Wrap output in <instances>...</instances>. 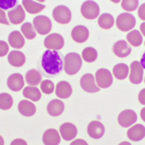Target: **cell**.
<instances>
[{"label":"cell","instance_id":"e0dca14e","mask_svg":"<svg viewBox=\"0 0 145 145\" xmlns=\"http://www.w3.org/2000/svg\"><path fill=\"white\" fill-rule=\"evenodd\" d=\"M127 135L132 141H140L145 137V127L141 124H137L129 129Z\"/></svg>","mask_w":145,"mask_h":145},{"label":"cell","instance_id":"8fae6325","mask_svg":"<svg viewBox=\"0 0 145 145\" xmlns=\"http://www.w3.org/2000/svg\"><path fill=\"white\" fill-rule=\"evenodd\" d=\"M80 87L88 93H96L100 91V88L96 84L95 76L92 74H85L81 76Z\"/></svg>","mask_w":145,"mask_h":145},{"label":"cell","instance_id":"83f0119b","mask_svg":"<svg viewBox=\"0 0 145 145\" xmlns=\"http://www.w3.org/2000/svg\"><path fill=\"white\" fill-rule=\"evenodd\" d=\"M129 71H130V69H129L128 65L124 64V63H119L113 67L112 72H113V76L117 79L123 80V79L127 78V76H129V72H130Z\"/></svg>","mask_w":145,"mask_h":145},{"label":"cell","instance_id":"ee69618b","mask_svg":"<svg viewBox=\"0 0 145 145\" xmlns=\"http://www.w3.org/2000/svg\"><path fill=\"white\" fill-rule=\"evenodd\" d=\"M144 111H145V108H142V110H141V117H142V120H145L144 119Z\"/></svg>","mask_w":145,"mask_h":145},{"label":"cell","instance_id":"8992f818","mask_svg":"<svg viewBox=\"0 0 145 145\" xmlns=\"http://www.w3.org/2000/svg\"><path fill=\"white\" fill-rule=\"evenodd\" d=\"M81 15L86 20H95L100 14L99 5L95 1H85L80 8Z\"/></svg>","mask_w":145,"mask_h":145},{"label":"cell","instance_id":"d6a6232c","mask_svg":"<svg viewBox=\"0 0 145 145\" xmlns=\"http://www.w3.org/2000/svg\"><path fill=\"white\" fill-rule=\"evenodd\" d=\"M14 100L11 95L8 93H1L0 94V108L2 110H8L13 106Z\"/></svg>","mask_w":145,"mask_h":145},{"label":"cell","instance_id":"3957f363","mask_svg":"<svg viewBox=\"0 0 145 145\" xmlns=\"http://www.w3.org/2000/svg\"><path fill=\"white\" fill-rule=\"evenodd\" d=\"M135 18L132 14L123 13L120 14L116 18V26L123 32L131 31L135 25Z\"/></svg>","mask_w":145,"mask_h":145},{"label":"cell","instance_id":"ac0fdd59","mask_svg":"<svg viewBox=\"0 0 145 145\" xmlns=\"http://www.w3.org/2000/svg\"><path fill=\"white\" fill-rule=\"evenodd\" d=\"M87 133L90 137L94 139H99L105 134V127L99 121H92L87 127Z\"/></svg>","mask_w":145,"mask_h":145},{"label":"cell","instance_id":"9a60e30c","mask_svg":"<svg viewBox=\"0 0 145 145\" xmlns=\"http://www.w3.org/2000/svg\"><path fill=\"white\" fill-rule=\"evenodd\" d=\"M132 52V48H131L130 45L124 40H120V41L116 42L113 46V53L117 57L125 58L131 54Z\"/></svg>","mask_w":145,"mask_h":145},{"label":"cell","instance_id":"603a6c76","mask_svg":"<svg viewBox=\"0 0 145 145\" xmlns=\"http://www.w3.org/2000/svg\"><path fill=\"white\" fill-rule=\"evenodd\" d=\"M9 45L16 50H20L25 44L24 36L18 31H13L8 37Z\"/></svg>","mask_w":145,"mask_h":145},{"label":"cell","instance_id":"ffe728a7","mask_svg":"<svg viewBox=\"0 0 145 145\" xmlns=\"http://www.w3.org/2000/svg\"><path fill=\"white\" fill-rule=\"evenodd\" d=\"M60 140V135L55 129H48L43 135V142L46 145H58Z\"/></svg>","mask_w":145,"mask_h":145},{"label":"cell","instance_id":"cb8c5ba5","mask_svg":"<svg viewBox=\"0 0 145 145\" xmlns=\"http://www.w3.org/2000/svg\"><path fill=\"white\" fill-rule=\"evenodd\" d=\"M26 57L20 50H12L8 55V62L14 67H22L25 64Z\"/></svg>","mask_w":145,"mask_h":145},{"label":"cell","instance_id":"b9f144b4","mask_svg":"<svg viewBox=\"0 0 145 145\" xmlns=\"http://www.w3.org/2000/svg\"><path fill=\"white\" fill-rule=\"evenodd\" d=\"M74 144H84L86 145L87 144V142H85L84 140H81V139H78V140H74V141H72L71 145H74Z\"/></svg>","mask_w":145,"mask_h":145},{"label":"cell","instance_id":"5bb4252c","mask_svg":"<svg viewBox=\"0 0 145 145\" xmlns=\"http://www.w3.org/2000/svg\"><path fill=\"white\" fill-rule=\"evenodd\" d=\"M72 38L74 42L79 44H82L84 42H86L89 37V31L88 28L83 26V25H78L74 26L72 30Z\"/></svg>","mask_w":145,"mask_h":145},{"label":"cell","instance_id":"2e32d148","mask_svg":"<svg viewBox=\"0 0 145 145\" xmlns=\"http://www.w3.org/2000/svg\"><path fill=\"white\" fill-rule=\"evenodd\" d=\"M7 85L9 89H11L14 92H18L22 90L24 86V79L20 74H13L8 78L7 80Z\"/></svg>","mask_w":145,"mask_h":145},{"label":"cell","instance_id":"d6986e66","mask_svg":"<svg viewBox=\"0 0 145 145\" xmlns=\"http://www.w3.org/2000/svg\"><path fill=\"white\" fill-rule=\"evenodd\" d=\"M72 88L68 81H60L55 87V94L60 99H68L72 95Z\"/></svg>","mask_w":145,"mask_h":145},{"label":"cell","instance_id":"7c38bea8","mask_svg":"<svg viewBox=\"0 0 145 145\" xmlns=\"http://www.w3.org/2000/svg\"><path fill=\"white\" fill-rule=\"evenodd\" d=\"M8 18L12 24H20L25 18V11L23 10V7L22 5H17L15 8L11 9L8 12Z\"/></svg>","mask_w":145,"mask_h":145},{"label":"cell","instance_id":"44dd1931","mask_svg":"<svg viewBox=\"0 0 145 145\" xmlns=\"http://www.w3.org/2000/svg\"><path fill=\"white\" fill-rule=\"evenodd\" d=\"M65 106L63 104L62 101L54 99L52 101H50L48 104V106H46V110H48V113L50 114V116H59L61 115L64 111Z\"/></svg>","mask_w":145,"mask_h":145},{"label":"cell","instance_id":"52a82bcc","mask_svg":"<svg viewBox=\"0 0 145 145\" xmlns=\"http://www.w3.org/2000/svg\"><path fill=\"white\" fill-rule=\"evenodd\" d=\"M33 25L37 33L40 35H46L50 34L52 24L51 20L46 16H38L33 20Z\"/></svg>","mask_w":145,"mask_h":145},{"label":"cell","instance_id":"8d00e7d4","mask_svg":"<svg viewBox=\"0 0 145 145\" xmlns=\"http://www.w3.org/2000/svg\"><path fill=\"white\" fill-rule=\"evenodd\" d=\"M9 51V46L7 45L6 42L0 41V57L5 56Z\"/></svg>","mask_w":145,"mask_h":145},{"label":"cell","instance_id":"60d3db41","mask_svg":"<svg viewBox=\"0 0 145 145\" xmlns=\"http://www.w3.org/2000/svg\"><path fill=\"white\" fill-rule=\"evenodd\" d=\"M15 144H24V145H26L27 142H25L24 140H22V139H15L13 142H12V145H15Z\"/></svg>","mask_w":145,"mask_h":145},{"label":"cell","instance_id":"f35d334b","mask_svg":"<svg viewBox=\"0 0 145 145\" xmlns=\"http://www.w3.org/2000/svg\"><path fill=\"white\" fill-rule=\"evenodd\" d=\"M144 9H145V5H144V4H142V5L139 7V10H138V16H139V18H140V20H145Z\"/></svg>","mask_w":145,"mask_h":145},{"label":"cell","instance_id":"ba28073f","mask_svg":"<svg viewBox=\"0 0 145 145\" xmlns=\"http://www.w3.org/2000/svg\"><path fill=\"white\" fill-rule=\"evenodd\" d=\"M64 38L60 34L53 33L50 34L44 41V46L46 48L50 50H61L64 46Z\"/></svg>","mask_w":145,"mask_h":145},{"label":"cell","instance_id":"74e56055","mask_svg":"<svg viewBox=\"0 0 145 145\" xmlns=\"http://www.w3.org/2000/svg\"><path fill=\"white\" fill-rule=\"evenodd\" d=\"M0 18H1V20H0V22H1L2 24H5V25L10 24V22L6 18L5 12H4L3 10H1V9H0Z\"/></svg>","mask_w":145,"mask_h":145},{"label":"cell","instance_id":"30bf717a","mask_svg":"<svg viewBox=\"0 0 145 145\" xmlns=\"http://www.w3.org/2000/svg\"><path fill=\"white\" fill-rule=\"evenodd\" d=\"M137 113L134 110H132V109L123 110L118 115V123L123 128L131 127V126L134 125L137 122Z\"/></svg>","mask_w":145,"mask_h":145},{"label":"cell","instance_id":"7bdbcfd3","mask_svg":"<svg viewBox=\"0 0 145 145\" xmlns=\"http://www.w3.org/2000/svg\"><path fill=\"white\" fill-rule=\"evenodd\" d=\"M144 26H145V24H144V22L143 23H142V24L141 25H140V29H141V31H142V37H143L144 36Z\"/></svg>","mask_w":145,"mask_h":145},{"label":"cell","instance_id":"e575fe53","mask_svg":"<svg viewBox=\"0 0 145 145\" xmlns=\"http://www.w3.org/2000/svg\"><path fill=\"white\" fill-rule=\"evenodd\" d=\"M41 90L44 94L50 95L54 91V84L51 80H48V79H46V80L42 81L41 83Z\"/></svg>","mask_w":145,"mask_h":145},{"label":"cell","instance_id":"4dcf8cb0","mask_svg":"<svg viewBox=\"0 0 145 145\" xmlns=\"http://www.w3.org/2000/svg\"><path fill=\"white\" fill-rule=\"evenodd\" d=\"M20 32H22V34L27 40H33L35 39V37L37 35L33 23H30V22L23 23L22 26H20Z\"/></svg>","mask_w":145,"mask_h":145},{"label":"cell","instance_id":"d590c367","mask_svg":"<svg viewBox=\"0 0 145 145\" xmlns=\"http://www.w3.org/2000/svg\"><path fill=\"white\" fill-rule=\"evenodd\" d=\"M17 3L18 1L17 0H12V1H10V0H8V1H5V0H2L1 2H0V7H1V10H4V9H10L12 8V7L14 6H17Z\"/></svg>","mask_w":145,"mask_h":145},{"label":"cell","instance_id":"5b68a950","mask_svg":"<svg viewBox=\"0 0 145 145\" xmlns=\"http://www.w3.org/2000/svg\"><path fill=\"white\" fill-rule=\"evenodd\" d=\"M52 18L60 24H68L72 20V13L68 7L59 5L55 7L52 12Z\"/></svg>","mask_w":145,"mask_h":145},{"label":"cell","instance_id":"9c48e42d","mask_svg":"<svg viewBox=\"0 0 145 145\" xmlns=\"http://www.w3.org/2000/svg\"><path fill=\"white\" fill-rule=\"evenodd\" d=\"M130 72H129V79L132 83L134 84H139L142 82L144 76V70L142 65L138 61H134L131 64Z\"/></svg>","mask_w":145,"mask_h":145},{"label":"cell","instance_id":"484cf974","mask_svg":"<svg viewBox=\"0 0 145 145\" xmlns=\"http://www.w3.org/2000/svg\"><path fill=\"white\" fill-rule=\"evenodd\" d=\"M22 6L24 7L25 11H26L27 13L32 14V15L42 12L46 7L44 4L38 3V2H35V1H31V0H23Z\"/></svg>","mask_w":145,"mask_h":145},{"label":"cell","instance_id":"f546056e","mask_svg":"<svg viewBox=\"0 0 145 145\" xmlns=\"http://www.w3.org/2000/svg\"><path fill=\"white\" fill-rule=\"evenodd\" d=\"M98 24L103 29H110L114 24V18L108 13L103 14L98 18Z\"/></svg>","mask_w":145,"mask_h":145},{"label":"cell","instance_id":"4316f807","mask_svg":"<svg viewBox=\"0 0 145 145\" xmlns=\"http://www.w3.org/2000/svg\"><path fill=\"white\" fill-rule=\"evenodd\" d=\"M22 94L26 99H29L33 102H38L42 97L41 91L36 86H27L23 88Z\"/></svg>","mask_w":145,"mask_h":145},{"label":"cell","instance_id":"7a4b0ae2","mask_svg":"<svg viewBox=\"0 0 145 145\" xmlns=\"http://www.w3.org/2000/svg\"><path fill=\"white\" fill-rule=\"evenodd\" d=\"M82 66V58L78 53L70 52L64 57V71L67 74H78Z\"/></svg>","mask_w":145,"mask_h":145},{"label":"cell","instance_id":"836d02e7","mask_svg":"<svg viewBox=\"0 0 145 145\" xmlns=\"http://www.w3.org/2000/svg\"><path fill=\"white\" fill-rule=\"evenodd\" d=\"M139 2L137 0H123L121 1V6L123 10L127 12H133L138 7Z\"/></svg>","mask_w":145,"mask_h":145},{"label":"cell","instance_id":"277c9868","mask_svg":"<svg viewBox=\"0 0 145 145\" xmlns=\"http://www.w3.org/2000/svg\"><path fill=\"white\" fill-rule=\"evenodd\" d=\"M95 80L97 86L103 89L108 88L111 86L112 82H113V76H112L111 72L106 69H99L96 72L95 74Z\"/></svg>","mask_w":145,"mask_h":145},{"label":"cell","instance_id":"ab89813d","mask_svg":"<svg viewBox=\"0 0 145 145\" xmlns=\"http://www.w3.org/2000/svg\"><path fill=\"white\" fill-rule=\"evenodd\" d=\"M144 94H145V89H142L139 92V95H138V100H139V102H140V104H141V105H144L145 104Z\"/></svg>","mask_w":145,"mask_h":145},{"label":"cell","instance_id":"1f68e13d","mask_svg":"<svg viewBox=\"0 0 145 145\" xmlns=\"http://www.w3.org/2000/svg\"><path fill=\"white\" fill-rule=\"evenodd\" d=\"M81 58L87 63H92L97 60L98 58V52L95 48H85L82 50Z\"/></svg>","mask_w":145,"mask_h":145},{"label":"cell","instance_id":"d4e9b609","mask_svg":"<svg viewBox=\"0 0 145 145\" xmlns=\"http://www.w3.org/2000/svg\"><path fill=\"white\" fill-rule=\"evenodd\" d=\"M42 74L39 70H29L25 74V80L30 86H37L42 83Z\"/></svg>","mask_w":145,"mask_h":145},{"label":"cell","instance_id":"7402d4cb","mask_svg":"<svg viewBox=\"0 0 145 145\" xmlns=\"http://www.w3.org/2000/svg\"><path fill=\"white\" fill-rule=\"evenodd\" d=\"M18 109L22 115L26 116V117L33 116L36 113V106H35V105L32 102H29V101L26 100L20 101L18 106Z\"/></svg>","mask_w":145,"mask_h":145},{"label":"cell","instance_id":"f1b7e54d","mask_svg":"<svg viewBox=\"0 0 145 145\" xmlns=\"http://www.w3.org/2000/svg\"><path fill=\"white\" fill-rule=\"evenodd\" d=\"M143 37L137 30H132L127 34V43L133 46H139L142 45Z\"/></svg>","mask_w":145,"mask_h":145},{"label":"cell","instance_id":"4fadbf2b","mask_svg":"<svg viewBox=\"0 0 145 145\" xmlns=\"http://www.w3.org/2000/svg\"><path fill=\"white\" fill-rule=\"evenodd\" d=\"M59 133L63 139L67 140V141H71L78 135V129L72 123H64L60 126Z\"/></svg>","mask_w":145,"mask_h":145},{"label":"cell","instance_id":"6da1fadb","mask_svg":"<svg viewBox=\"0 0 145 145\" xmlns=\"http://www.w3.org/2000/svg\"><path fill=\"white\" fill-rule=\"evenodd\" d=\"M39 72L46 78L59 76L64 70V56L58 50H48L37 61Z\"/></svg>","mask_w":145,"mask_h":145}]
</instances>
